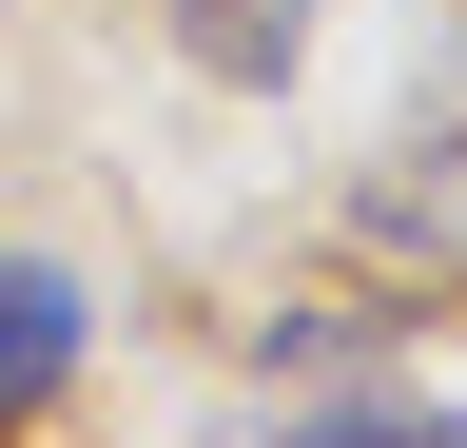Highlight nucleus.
I'll list each match as a JSON object with an SVG mask.
<instances>
[{
  "label": "nucleus",
  "instance_id": "nucleus-1",
  "mask_svg": "<svg viewBox=\"0 0 467 448\" xmlns=\"http://www.w3.org/2000/svg\"><path fill=\"white\" fill-rule=\"evenodd\" d=\"M78 351H98V293L58 254H0V429H39L58 390H78Z\"/></svg>",
  "mask_w": 467,
  "mask_h": 448
},
{
  "label": "nucleus",
  "instance_id": "nucleus-3",
  "mask_svg": "<svg viewBox=\"0 0 467 448\" xmlns=\"http://www.w3.org/2000/svg\"><path fill=\"white\" fill-rule=\"evenodd\" d=\"M370 234L467 254V98H448V118H409V176H370Z\"/></svg>",
  "mask_w": 467,
  "mask_h": 448
},
{
  "label": "nucleus",
  "instance_id": "nucleus-2",
  "mask_svg": "<svg viewBox=\"0 0 467 448\" xmlns=\"http://www.w3.org/2000/svg\"><path fill=\"white\" fill-rule=\"evenodd\" d=\"M156 20H175L195 78H292L312 59V0H156Z\"/></svg>",
  "mask_w": 467,
  "mask_h": 448
}]
</instances>
